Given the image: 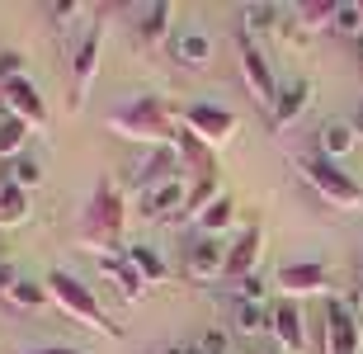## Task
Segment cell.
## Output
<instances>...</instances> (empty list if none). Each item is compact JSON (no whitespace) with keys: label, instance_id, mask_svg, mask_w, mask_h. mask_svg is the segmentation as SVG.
I'll return each mask as SVG.
<instances>
[{"label":"cell","instance_id":"obj_1","mask_svg":"<svg viewBox=\"0 0 363 354\" xmlns=\"http://www.w3.org/2000/svg\"><path fill=\"white\" fill-rule=\"evenodd\" d=\"M123 222H128V199L118 194L113 179H99L85 204V218H81V232H76V245L90 250L94 260H108V255H123L118 241H123Z\"/></svg>","mask_w":363,"mask_h":354},{"label":"cell","instance_id":"obj_2","mask_svg":"<svg viewBox=\"0 0 363 354\" xmlns=\"http://www.w3.org/2000/svg\"><path fill=\"white\" fill-rule=\"evenodd\" d=\"M104 128L113 137H123V142H133V147H147V151L175 147L179 142V118L151 95L133 99V104H118V109L104 118Z\"/></svg>","mask_w":363,"mask_h":354},{"label":"cell","instance_id":"obj_3","mask_svg":"<svg viewBox=\"0 0 363 354\" xmlns=\"http://www.w3.org/2000/svg\"><path fill=\"white\" fill-rule=\"evenodd\" d=\"M48 298H52L71 321H81L85 331H94V336H104V341H118V336H123V331L104 316V307H99V298H94V288L85 284V279H76L71 270H52V274H48Z\"/></svg>","mask_w":363,"mask_h":354},{"label":"cell","instance_id":"obj_4","mask_svg":"<svg viewBox=\"0 0 363 354\" xmlns=\"http://www.w3.org/2000/svg\"><path fill=\"white\" fill-rule=\"evenodd\" d=\"M293 170L307 179L311 194H321L330 208H340V213H363V184L354 175H345L335 161H325V156H316V151H297Z\"/></svg>","mask_w":363,"mask_h":354},{"label":"cell","instance_id":"obj_5","mask_svg":"<svg viewBox=\"0 0 363 354\" xmlns=\"http://www.w3.org/2000/svg\"><path fill=\"white\" fill-rule=\"evenodd\" d=\"M236 62H241V81L245 90H250V99H255L259 109H274V99H279V76H274V62L264 57V48H259L250 33H236Z\"/></svg>","mask_w":363,"mask_h":354},{"label":"cell","instance_id":"obj_6","mask_svg":"<svg viewBox=\"0 0 363 354\" xmlns=\"http://www.w3.org/2000/svg\"><path fill=\"white\" fill-rule=\"evenodd\" d=\"M179 128L194 142H203L208 151H222L231 137L241 133V118L231 109H222V104H189V109H179Z\"/></svg>","mask_w":363,"mask_h":354},{"label":"cell","instance_id":"obj_7","mask_svg":"<svg viewBox=\"0 0 363 354\" xmlns=\"http://www.w3.org/2000/svg\"><path fill=\"white\" fill-rule=\"evenodd\" d=\"M321 354H363V321L345 298L321 302Z\"/></svg>","mask_w":363,"mask_h":354},{"label":"cell","instance_id":"obj_8","mask_svg":"<svg viewBox=\"0 0 363 354\" xmlns=\"http://www.w3.org/2000/svg\"><path fill=\"white\" fill-rule=\"evenodd\" d=\"M99 62H104V19H94V28H85V38L76 43V57H71V109H81L90 99Z\"/></svg>","mask_w":363,"mask_h":354},{"label":"cell","instance_id":"obj_9","mask_svg":"<svg viewBox=\"0 0 363 354\" xmlns=\"http://www.w3.org/2000/svg\"><path fill=\"white\" fill-rule=\"evenodd\" d=\"M274 288H279L288 302H297V298H335V293H330L335 279H330V270H325L321 260H293V265H283V270L274 274Z\"/></svg>","mask_w":363,"mask_h":354},{"label":"cell","instance_id":"obj_10","mask_svg":"<svg viewBox=\"0 0 363 354\" xmlns=\"http://www.w3.org/2000/svg\"><path fill=\"white\" fill-rule=\"evenodd\" d=\"M189 189H194L189 175L165 179V184H156V189L137 194V213H142L147 222H179L184 218V204H189Z\"/></svg>","mask_w":363,"mask_h":354},{"label":"cell","instance_id":"obj_11","mask_svg":"<svg viewBox=\"0 0 363 354\" xmlns=\"http://www.w3.org/2000/svg\"><path fill=\"white\" fill-rule=\"evenodd\" d=\"M259 260H264V227H259V222H250V227L236 236V245L227 250V270H222V279H231V284L255 279V274H259Z\"/></svg>","mask_w":363,"mask_h":354},{"label":"cell","instance_id":"obj_12","mask_svg":"<svg viewBox=\"0 0 363 354\" xmlns=\"http://www.w3.org/2000/svg\"><path fill=\"white\" fill-rule=\"evenodd\" d=\"M311 99H316V85H311L307 76L288 81V85L279 90V99H274V109H269V128H274V133H288V128H297V123L307 118Z\"/></svg>","mask_w":363,"mask_h":354},{"label":"cell","instance_id":"obj_13","mask_svg":"<svg viewBox=\"0 0 363 354\" xmlns=\"http://www.w3.org/2000/svg\"><path fill=\"white\" fill-rule=\"evenodd\" d=\"M0 104L10 109V118H19L28 128V133H38V128H48V104H43V95L28 85V76H14L5 90H0Z\"/></svg>","mask_w":363,"mask_h":354},{"label":"cell","instance_id":"obj_14","mask_svg":"<svg viewBox=\"0 0 363 354\" xmlns=\"http://www.w3.org/2000/svg\"><path fill=\"white\" fill-rule=\"evenodd\" d=\"M269 331H274V345L283 354H307V321H302V307L297 302H274L269 307Z\"/></svg>","mask_w":363,"mask_h":354},{"label":"cell","instance_id":"obj_15","mask_svg":"<svg viewBox=\"0 0 363 354\" xmlns=\"http://www.w3.org/2000/svg\"><path fill=\"white\" fill-rule=\"evenodd\" d=\"M227 270V250L213 241V236H199V241L184 245V279L189 284H213Z\"/></svg>","mask_w":363,"mask_h":354},{"label":"cell","instance_id":"obj_16","mask_svg":"<svg viewBox=\"0 0 363 354\" xmlns=\"http://www.w3.org/2000/svg\"><path fill=\"white\" fill-rule=\"evenodd\" d=\"M175 175H184L179 147H156V151H147V161L133 170V184H137V194H147V189H156V184H165V179H175Z\"/></svg>","mask_w":363,"mask_h":354},{"label":"cell","instance_id":"obj_17","mask_svg":"<svg viewBox=\"0 0 363 354\" xmlns=\"http://www.w3.org/2000/svg\"><path fill=\"white\" fill-rule=\"evenodd\" d=\"M350 151H359V128H354L350 118H330L321 128V137H316V156H325V161H345Z\"/></svg>","mask_w":363,"mask_h":354},{"label":"cell","instance_id":"obj_18","mask_svg":"<svg viewBox=\"0 0 363 354\" xmlns=\"http://www.w3.org/2000/svg\"><path fill=\"white\" fill-rule=\"evenodd\" d=\"M99 274H104L108 284L118 288V298H123V302H133V307H137V302L147 298V284H142V274L128 265V255H108V260H99Z\"/></svg>","mask_w":363,"mask_h":354},{"label":"cell","instance_id":"obj_19","mask_svg":"<svg viewBox=\"0 0 363 354\" xmlns=\"http://www.w3.org/2000/svg\"><path fill=\"white\" fill-rule=\"evenodd\" d=\"M170 57L179 67H208L213 62V38L203 28H179V33H170Z\"/></svg>","mask_w":363,"mask_h":354},{"label":"cell","instance_id":"obj_20","mask_svg":"<svg viewBox=\"0 0 363 354\" xmlns=\"http://www.w3.org/2000/svg\"><path fill=\"white\" fill-rule=\"evenodd\" d=\"M217 199H222V179L217 175H194V189H189V204H184V218L179 222H199Z\"/></svg>","mask_w":363,"mask_h":354},{"label":"cell","instance_id":"obj_21","mask_svg":"<svg viewBox=\"0 0 363 354\" xmlns=\"http://www.w3.org/2000/svg\"><path fill=\"white\" fill-rule=\"evenodd\" d=\"M123 255H128V265L142 274V284H147V288H151V284H165V279H170V265H165L161 250H151V245H128Z\"/></svg>","mask_w":363,"mask_h":354},{"label":"cell","instance_id":"obj_22","mask_svg":"<svg viewBox=\"0 0 363 354\" xmlns=\"http://www.w3.org/2000/svg\"><path fill=\"white\" fill-rule=\"evenodd\" d=\"M288 19V10L283 5H245L241 10V33H250V38H264V33H274V28Z\"/></svg>","mask_w":363,"mask_h":354},{"label":"cell","instance_id":"obj_23","mask_svg":"<svg viewBox=\"0 0 363 354\" xmlns=\"http://www.w3.org/2000/svg\"><path fill=\"white\" fill-rule=\"evenodd\" d=\"M33 204H28V189L10 184V179H0V227H24Z\"/></svg>","mask_w":363,"mask_h":354},{"label":"cell","instance_id":"obj_24","mask_svg":"<svg viewBox=\"0 0 363 354\" xmlns=\"http://www.w3.org/2000/svg\"><path fill=\"white\" fill-rule=\"evenodd\" d=\"M170 19H175V5H165V0H161V5H147V10H142V28H137L142 43L156 48V43L170 33Z\"/></svg>","mask_w":363,"mask_h":354},{"label":"cell","instance_id":"obj_25","mask_svg":"<svg viewBox=\"0 0 363 354\" xmlns=\"http://www.w3.org/2000/svg\"><path fill=\"white\" fill-rule=\"evenodd\" d=\"M48 284H33V279H19V284H14V293H10V307L14 312H43V307H48Z\"/></svg>","mask_w":363,"mask_h":354},{"label":"cell","instance_id":"obj_26","mask_svg":"<svg viewBox=\"0 0 363 354\" xmlns=\"http://www.w3.org/2000/svg\"><path fill=\"white\" fill-rule=\"evenodd\" d=\"M231 316H236V331H245V336H259V331H269V312H264L259 302L236 298V302H231Z\"/></svg>","mask_w":363,"mask_h":354},{"label":"cell","instance_id":"obj_27","mask_svg":"<svg viewBox=\"0 0 363 354\" xmlns=\"http://www.w3.org/2000/svg\"><path fill=\"white\" fill-rule=\"evenodd\" d=\"M231 218H236V204H231V194H222V199H217V204H213V208H208V213L199 218V232H203V236L227 232V227H231Z\"/></svg>","mask_w":363,"mask_h":354},{"label":"cell","instance_id":"obj_28","mask_svg":"<svg viewBox=\"0 0 363 354\" xmlns=\"http://www.w3.org/2000/svg\"><path fill=\"white\" fill-rule=\"evenodd\" d=\"M5 179L19 184V189H38V184H43V161L24 151V156H14V161H10V175H5Z\"/></svg>","mask_w":363,"mask_h":354},{"label":"cell","instance_id":"obj_29","mask_svg":"<svg viewBox=\"0 0 363 354\" xmlns=\"http://www.w3.org/2000/svg\"><path fill=\"white\" fill-rule=\"evenodd\" d=\"M24 142H28V128L19 118H10V114H5V118H0V156H24Z\"/></svg>","mask_w":363,"mask_h":354},{"label":"cell","instance_id":"obj_30","mask_svg":"<svg viewBox=\"0 0 363 354\" xmlns=\"http://www.w3.org/2000/svg\"><path fill=\"white\" fill-rule=\"evenodd\" d=\"M288 19H297L307 33H311V28H330V24H335V5H293Z\"/></svg>","mask_w":363,"mask_h":354},{"label":"cell","instance_id":"obj_31","mask_svg":"<svg viewBox=\"0 0 363 354\" xmlns=\"http://www.w3.org/2000/svg\"><path fill=\"white\" fill-rule=\"evenodd\" d=\"M330 33H354V38H363V5H335Z\"/></svg>","mask_w":363,"mask_h":354},{"label":"cell","instance_id":"obj_32","mask_svg":"<svg viewBox=\"0 0 363 354\" xmlns=\"http://www.w3.org/2000/svg\"><path fill=\"white\" fill-rule=\"evenodd\" d=\"M19 71H24V57H19V52H0V90H5Z\"/></svg>","mask_w":363,"mask_h":354},{"label":"cell","instance_id":"obj_33","mask_svg":"<svg viewBox=\"0 0 363 354\" xmlns=\"http://www.w3.org/2000/svg\"><path fill=\"white\" fill-rule=\"evenodd\" d=\"M199 354H231V345H227L222 331H208V336L199 341Z\"/></svg>","mask_w":363,"mask_h":354},{"label":"cell","instance_id":"obj_34","mask_svg":"<svg viewBox=\"0 0 363 354\" xmlns=\"http://www.w3.org/2000/svg\"><path fill=\"white\" fill-rule=\"evenodd\" d=\"M14 284H19V274H14V265H10V260H0V302H10Z\"/></svg>","mask_w":363,"mask_h":354},{"label":"cell","instance_id":"obj_35","mask_svg":"<svg viewBox=\"0 0 363 354\" xmlns=\"http://www.w3.org/2000/svg\"><path fill=\"white\" fill-rule=\"evenodd\" d=\"M48 14H52L57 24H71V19H81V14H85V5H52Z\"/></svg>","mask_w":363,"mask_h":354},{"label":"cell","instance_id":"obj_36","mask_svg":"<svg viewBox=\"0 0 363 354\" xmlns=\"http://www.w3.org/2000/svg\"><path fill=\"white\" fill-rule=\"evenodd\" d=\"M19 354H85L76 345H38V350H19Z\"/></svg>","mask_w":363,"mask_h":354},{"label":"cell","instance_id":"obj_37","mask_svg":"<svg viewBox=\"0 0 363 354\" xmlns=\"http://www.w3.org/2000/svg\"><path fill=\"white\" fill-rule=\"evenodd\" d=\"M345 302H350V312H354V316H359V321H363V284H354V293H350V298H345Z\"/></svg>","mask_w":363,"mask_h":354},{"label":"cell","instance_id":"obj_38","mask_svg":"<svg viewBox=\"0 0 363 354\" xmlns=\"http://www.w3.org/2000/svg\"><path fill=\"white\" fill-rule=\"evenodd\" d=\"M354 279H359V284H363V255L354 260Z\"/></svg>","mask_w":363,"mask_h":354},{"label":"cell","instance_id":"obj_39","mask_svg":"<svg viewBox=\"0 0 363 354\" xmlns=\"http://www.w3.org/2000/svg\"><path fill=\"white\" fill-rule=\"evenodd\" d=\"M354 128H359V142H363V118H354Z\"/></svg>","mask_w":363,"mask_h":354},{"label":"cell","instance_id":"obj_40","mask_svg":"<svg viewBox=\"0 0 363 354\" xmlns=\"http://www.w3.org/2000/svg\"><path fill=\"white\" fill-rule=\"evenodd\" d=\"M359 57H363V38H359Z\"/></svg>","mask_w":363,"mask_h":354},{"label":"cell","instance_id":"obj_41","mask_svg":"<svg viewBox=\"0 0 363 354\" xmlns=\"http://www.w3.org/2000/svg\"><path fill=\"white\" fill-rule=\"evenodd\" d=\"M245 354H259V350H245Z\"/></svg>","mask_w":363,"mask_h":354}]
</instances>
